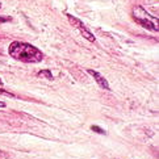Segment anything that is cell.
<instances>
[{
	"label": "cell",
	"instance_id": "10",
	"mask_svg": "<svg viewBox=\"0 0 159 159\" xmlns=\"http://www.w3.org/2000/svg\"><path fill=\"white\" fill-rule=\"evenodd\" d=\"M0 8H2V3H0Z\"/></svg>",
	"mask_w": 159,
	"mask_h": 159
},
{
	"label": "cell",
	"instance_id": "9",
	"mask_svg": "<svg viewBox=\"0 0 159 159\" xmlns=\"http://www.w3.org/2000/svg\"><path fill=\"white\" fill-rule=\"evenodd\" d=\"M2 84H3V82H2V79H0V86H2Z\"/></svg>",
	"mask_w": 159,
	"mask_h": 159
},
{
	"label": "cell",
	"instance_id": "3",
	"mask_svg": "<svg viewBox=\"0 0 159 159\" xmlns=\"http://www.w3.org/2000/svg\"><path fill=\"white\" fill-rule=\"evenodd\" d=\"M134 21L138 22L139 25H142L143 28L149 30H152V32H158V26L152 22L150 19H146V17H138V16H134Z\"/></svg>",
	"mask_w": 159,
	"mask_h": 159
},
{
	"label": "cell",
	"instance_id": "4",
	"mask_svg": "<svg viewBox=\"0 0 159 159\" xmlns=\"http://www.w3.org/2000/svg\"><path fill=\"white\" fill-rule=\"evenodd\" d=\"M87 71H88V74H91V75L95 78L96 83H98L101 88H104V89H107V91L111 89V88H109V84H108V82H107V79H105L104 76H101L98 71H95V70H87Z\"/></svg>",
	"mask_w": 159,
	"mask_h": 159
},
{
	"label": "cell",
	"instance_id": "5",
	"mask_svg": "<svg viewBox=\"0 0 159 159\" xmlns=\"http://www.w3.org/2000/svg\"><path fill=\"white\" fill-rule=\"evenodd\" d=\"M37 75L38 76H45L48 80H53V75H52V72H50V70H41Z\"/></svg>",
	"mask_w": 159,
	"mask_h": 159
},
{
	"label": "cell",
	"instance_id": "7",
	"mask_svg": "<svg viewBox=\"0 0 159 159\" xmlns=\"http://www.w3.org/2000/svg\"><path fill=\"white\" fill-rule=\"evenodd\" d=\"M11 21V17H8V16H0V24L2 22H8Z\"/></svg>",
	"mask_w": 159,
	"mask_h": 159
},
{
	"label": "cell",
	"instance_id": "1",
	"mask_svg": "<svg viewBox=\"0 0 159 159\" xmlns=\"http://www.w3.org/2000/svg\"><path fill=\"white\" fill-rule=\"evenodd\" d=\"M8 53L13 59L24 63H38L43 59V53L36 46L26 42L15 41L9 45Z\"/></svg>",
	"mask_w": 159,
	"mask_h": 159
},
{
	"label": "cell",
	"instance_id": "2",
	"mask_svg": "<svg viewBox=\"0 0 159 159\" xmlns=\"http://www.w3.org/2000/svg\"><path fill=\"white\" fill-rule=\"evenodd\" d=\"M67 19H69V21L71 22V24H72L74 26H75L79 32L82 33L84 38H87L88 41H91V42H95V39H96V38H95V36H93L92 33H91V32L87 29V26L84 25L80 20H78L76 17H74V16H71V15H67Z\"/></svg>",
	"mask_w": 159,
	"mask_h": 159
},
{
	"label": "cell",
	"instance_id": "8",
	"mask_svg": "<svg viewBox=\"0 0 159 159\" xmlns=\"http://www.w3.org/2000/svg\"><path fill=\"white\" fill-rule=\"evenodd\" d=\"M5 107V103H3V101H0V108H4Z\"/></svg>",
	"mask_w": 159,
	"mask_h": 159
},
{
	"label": "cell",
	"instance_id": "6",
	"mask_svg": "<svg viewBox=\"0 0 159 159\" xmlns=\"http://www.w3.org/2000/svg\"><path fill=\"white\" fill-rule=\"evenodd\" d=\"M91 129H92L93 132L99 133V134H104V133H105V132H104V130L101 129V128H99V126H93V125H92V126H91Z\"/></svg>",
	"mask_w": 159,
	"mask_h": 159
}]
</instances>
